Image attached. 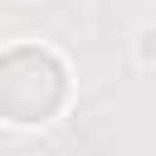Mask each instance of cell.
Returning <instances> with one entry per match:
<instances>
[{"label": "cell", "instance_id": "cell-1", "mask_svg": "<svg viewBox=\"0 0 156 156\" xmlns=\"http://www.w3.org/2000/svg\"><path fill=\"white\" fill-rule=\"evenodd\" d=\"M68 102V68L44 44H15L0 54V117L39 127Z\"/></svg>", "mask_w": 156, "mask_h": 156}]
</instances>
